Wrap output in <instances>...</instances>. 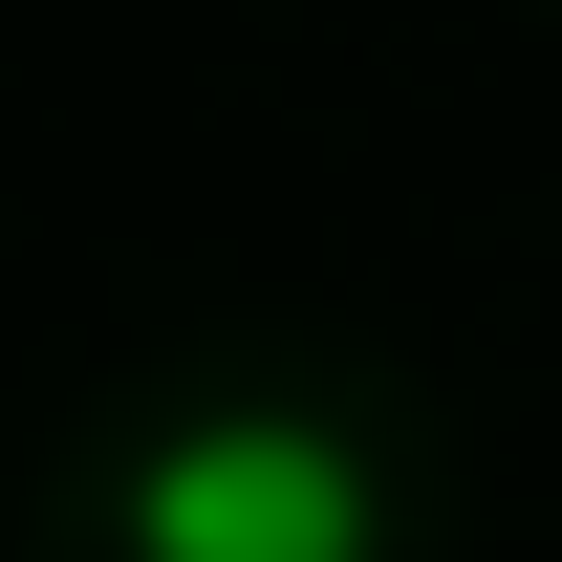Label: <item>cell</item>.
<instances>
[{"label": "cell", "mask_w": 562, "mask_h": 562, "mask_svg": "<svg viewBox=\"0 0 562 562\" xmlns=\"http://www.w3.org/2000/svg\"><path fill=\"white\" fill-rule=\"evenodd\" d=\"M131 562H390V476L325 412H173L131 454Z\"/></svg>", "instance_id": "cell-1"}]
</instances>
